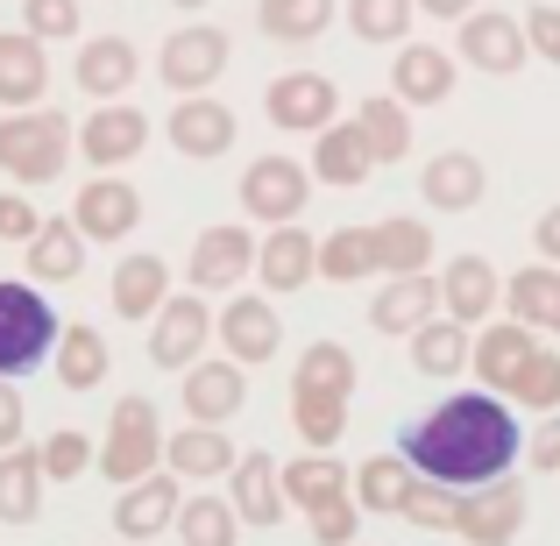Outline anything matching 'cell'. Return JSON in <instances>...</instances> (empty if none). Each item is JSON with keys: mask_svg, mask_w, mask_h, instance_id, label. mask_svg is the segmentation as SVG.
<instances>
[{"mask_svg": "<svg viewBox=\"0 0 560 546\" xmlns=\"http://www.w3.org/2000/svg\"><path fill=\"white\" fill-rule=\"evenodd\" d=\"M397 454L433 483L476 490V483H497L511 462H518V419H511L497 397L468 391V397H447L440 411H425L419 426H405Z\"/></svg>", "mask_w": 560, "mask_h": 546, "instance_id": "1", "label": "cell"}, {"mask_svg": "<svg viewBox=\"0 0 560 546\" xmlns=\"http://www.w3.org/2000/svg\"><path fill=\"white\" fill-rule=\"evenodd\" d=\"M348 397H355V356L341 341H313L291 376V426L305 448H334L348 433Z\"/></svg>", "mask_w": 560, "mask_h": 546, "instance_id": "2", "label": "cell"}, {"mask_svg": "<svg viewBox=\"0 0 560 546\" xmlns=\"http://www.w3.org/2000/svg\"><path fill=\"white\" fill-rule=\"evenodd\" d=\"M71 156V121L57 107H8L0 114V171L14 185H50Z\"/></svg>", "mask_w": 560, "mask_h": 546, "instance_id": "3", "label": "cell"}, {"mask_svg": "<svg viewBox=\"0 0 560 546\" xmlns=\"http://www.w3.org/2000/svg\"><path fill=\"white\" fill-rule=\"evenodd\" d=\"M57 348V313L43 291L0 277V376H22Z\"/></svg>", "mask_w": 560, "mask_h": 546, "instance_id": "4", "label": "cell"}, {"mask_svg": "<svg viewBox=\"0 0 560 546\" xmlns=\"http://www.w3.org/2000/svg\"><path fill=\"white\" fill-rule=\"evenodd\" d=\"M156 462H164V426H156V405L150 397H121L114 405V426H107V448H100V468H107V483H142L156 476Z\"/></svg>", "mask_w": 560, "mask_h": 546, "instance_id": "5", "label": "cell"}, {"mask_svg": "<svg viewBox=\"0 0 560 546\" xmlns=\"http://www.w3.org/2000/svg\"><path fill=\"white\" fill-rule=\"evenodd\" d=\"M518 525H525V490L511 476L462 490V519H454V533H462L468 546H511Z\"/></svg>", "mask_w": 560, "mask_h": 546, "instance_id": "6", "label": "cell"}, {"mask_svg": "<svg viewBox=\"0 0 560 546\" xmlns=\"http://www.w3.org/2000/svg\"><path fill=\"white\" fill-rule=\"evenodd\" d=\"M220 334V320L199 305V284L178 291V299H164V313H156V334H150V356L164 369H191L199 362V348Z\"/></svg>", "mask_w": 560, "mask_h": 546, "instance_id": "7", "label": "cell"}, {"mask_svg": "<svg viewBox=\"0 0 560 546\" xmlns=\"http://www.w3.org/2000/svg\"><path fill=\"white\" fill-rule=\"evenodd\" d=\"M242 206H248V220H270V228L299 220L305 213V171L291 156H256L242 171Z\"/></svg>", "mask_w": 560, "mask_h": 546, "instance_id": "8", "label": "cell"}, {"mask_svg": "<svg viewBox=\"0 0 560 546\" xmlns=\"http://www.w3.org/2000/svg\"><path fill=\"white\" fill-rule=\"evenodd\" d=\"M178 511H185L178 468H171V476H142V483H128V490L114 497V533H121L128 546H142V539L164 533V525H178Z\"/></svg>", "mask_w": 560, "mask_h": 546, "instance_id": "9", "label": "cell"}, {"mask_svg": "<svg viewBox=\"0 0 560 546\" xmlns=\"http://www.w3.org/2000/svg\"><path fill=\"white\" fill-rule=\"evenodd\" d=\"M142 142H150V121H142V107H121V100H100V107L85 114V128H79V156L100 164V171L142 156Z\"/></svg>", "mask_w": 560, "mask_h": 546, "instance_id": "10", "label": "cell"}, {"mask_svg": "<svg viewBox=\"0 0 560 546\" xmlns=\"http://www.w3.org/2000/svg\"><path fill=\"white\" fill-rule=\"evenodd\" d=\"M220 65H228V36L220 28H178V36L164 43V57H156V71H164L171 93H206V85L220 79Z\"/></svg>", "mask_w": 560, "mask_h": 546, "instance_id": "11", "label": "cell"}, {"mask_svg": "<svg viewBox=\"0 0 560 546\" xmlns=\"http://www.w3.org/2000/svg\"><path fill=\"white\" fill-rule=\"evenodd\" d=\"M376 164L383 156H376V142H370L362 121H327L319 128V150H313V178L319 185H362Z\"/></svg>", "mask_w": 560, "mask_h": 546, "instance_id": "12", "label": "cell"}, {"mask_svg": "<svg viewBox=\"0 0 560 546\" xmlns=\"http://www.w3.org/2000/svg\"><path fill=\"white\" fill-rule=\"evenodd\" d=\"M242 397H248V376H242V362H191L185 369V419H206V426H228L234 411H242Z\"/></svg>", "mask_w": 560, "mask_h": 546, "instance_id": "13", "label": "cell"}, {"mask_svg": "<svg viewBox=\"0 0 560 546\" xmlns=\"http://www.w3.org/2000/svg\"><path fill=\"white\" fill-rule=\"evenodd\" d=\"M262 256V242H248V228H206L191 242V284L199 291H228L242 284V270Z\"/></svg>", "mask_w": 560, "mask_h": 546, "instance_id": "14", "label": "cell"}, {"mask_svg": "<svg viewBox=\"0 0 560 546\" xmlns=\"http://www.w3.org/2000/svg\"><path fill=\"white\" fill-rule=\"evenodd\" d=\"M525 50H533L525 22H511V14H462V57L476 71H518Z\"/></svg>", "mask_w": 560, "mask_h": 546, "instance_id": "15", "label": "cell"}, {"mask_svg": "<svg viewBox=\"0 0 560 546\" xmlns=\"http://www.w3.org/2000/svg\"><path fill=\"white\" fill-rule=\"evenodd\" d=\"M334 107H341V93H334V79H319V71H284V79L270 85V121L277 128H327Z\"/></svg>", "mask_w": 560, "mask_h": 546, "instance_id": "16", "label": "cell"}, {"mask_svg": "<svg viewBox=\"0 0 560 546\" xmlns=\"http://www.w3.org/2000/svg\"><path fill=\"white\" fill-rule=\"evenodd\" d=\"M50 85V57H43L36 28H8L0 36V107H36Z\"/></svg>", "mask_w": 560, "mask_h": 546, "instance_id": "17", "label": "cell"}, {"mask_svg": "<svg viewBox=\"0 0 560 546\" xmlns=\"http://www.w3.org/2000/svg\"><path fill=\"white\" fill-rule=\"evenodd\" d=\"M171 150H185V156H220V150H234V114L220 107V100H206V93H185L178 107H171Z\"/></svg>", "mask_w": 560, "mask_h": 546, "instance_id": "18", "label": "cell"}, {"mask_svg": "<svg viewBox=\"0 0 560 546\" xmlns=\"http://www.w3.org/2000/svg\"><path fill=\"white\" fill-rule=\"evenodd\" d=\"M440 305H447V299H440L433 277H425V270H405V277H390V284L376 291L370 320H376V334H419Z\"/></svg>", "mask_w": 560, "mask_h": 546, "instance_id": "19", "label": "cell"}, {"mask_svg": "<svg viewBox=\"0 0 560 546\" xmlns=\"http://www.w3.org/2000/svg\"><path fill=\"white\" fill-rule=\"evenodd\" d=\"M71 79H79V93H93V100L136 93V43H128V36H85Z\"/></svg>", "mask_w": 560, "mask_h": 546, "instance_id": "20", "label": "cell"}, {"mask_svg": "<svg viewBox=\"0 0 560 546\" xmlns=\"http://www.w3.org/2000/svg\"><path fill=\"white\" fill-rule=\"evenodd\" d=\"M284 497L313 519V511H334V504H348L355 497V476H348L341 462H334L327 448H313V454H299V462L284 468Z\"/></svg>", "mask_w": 560, "mask_h": 546, "instance_id": "21", "label": "cell"}, {"mask_svg": "<svg viewBox=\"0 0 560 546\" xmlns=\"http://www.w3.org/2000/svg\"><path fill=\"white\" fill-rule=\"evenodd\" d=\"M71 220L85 228V242H121L142 220V199H136V185H121V178H93L79 191V206H71Z\"/></svg>", "mask_w": 560, "mask_h": 546, "instance_id": "22", "label": "cell"}, {"mask_svg": "<svg viewBox=\"0 0 560 546\" xmlns=\"http://www.w3.org/2000/svg\"><path fill=\"white\" fill-rule=\"evenodd\" d=\"M228 490H234V511H242L248 525H277L284 519V468L270 462V454H248V462L228 468Z\"/></svg>", "mask_w": 560, "mask_h": 546, "instance_id": "23", "label": "cell"}, {"mask_svg": "<svg viewBox=\"0 0 560 546\" xmlns=\"http://www.w3.org/2000/svg\"><path fill=\"white\" fill-rule=\"evenodd\" d=\"M319 270V242L299 228V220H284V228H270V242H262V256H256V277L270 291H299L305 277Z\"/></svg>", "mask_w": 560, "mask_h": 546, "instance_id": "24", "label": "cell"}, {"mask_svg": "<svg viewBox=\"0 0 560 546\" xmlns=\"http://www.w3.org/2000/svg\"><path fill=\"white\" fill-rule=\"evenodd\" d=\"M390 85H397V100H405V107H440V100L454 93L447 50H433V43H405V50H397Z\"/></svg>", "mask_w": 560, "mask_h": 546, "instance_id": "25", "label": "cell"}, {"mask_svg": "<svg viewBox=\"0 0 560 546\" xmlns=\"http://www.w3.org/2000/svg\"><path fill=\"white\" fill-rule=\"evenodd\" d=\"M164 299H171V263L164 256H128V263H114V313H121V320L164 313Z\"/></svg>", "mask_w": 560, "mask_h": 546, "instance_id": "26", "label": "cell"}, {"mask_svg": "<svg viewBox=\"0 0 560 546\" xmlns=\"http://www.w3.org/2000/svg\"><path fill=\"white\" fill-rule=\"evenodd\" d=\"M220 341H228L234 362H270L277 341H284V327H277V313L262 299H234L228 313H220Z\"/></svg>", "mask_w": 560, "mask_h": 546, "instance_id": "27", "label": "cell"}, {"mask_svg": "<svg viewBox=\"0 0 560 546\" xmlns=\"http://www.w3.org/2000/svg\"><path fill=\"white\" fill-rule=\"evenodd\" d=\"M164 462L178 468V476H191V483H206V476H228V468H234V440L220 433V426L191 419L185 433H171V440H164Z\"/></svg>", "mask_w": 560, "mask_h": 546, "instance_id": "28", "label": "cell"}, {"mask_svg": "<svg viewBox=\"0 0 560 546\" xmlns=\"http://www.w3.org/2000/svg\"><path fill=\"white\" fill-rule=\"evenodd\" d=\"M28 270H36L43 284H71V277L85 270V228L79 220H43V228L28 234Z\"/></svg>", "mask_w": 560, "mask_h": 546, "instance_id": "29", "label": "cell"}, {"mask_svg": "<svg viewBox=\"0 0 560 546\" xmlns=\"http://www.w3.org/2000/svg\"><path fill=\"white\" fill-rule=\"evenodd\" d=\"M425 206H440V213H468V206L482 199V164L468 150H440L433 164H425Z\"/></svg>", "mask_w": 560, "mask_h": 546, "instance_id": "30", "label": "cell"}, {"mask_svg": "<svg viewBox=\"0 0 560 546\" xmlns=\"http://www.w3.org/2000/svg\"><path fill=\"white\" fill-rule=\"evenodd\" d=\"M43 454L28 448H0V519L8 525H28L43 511Z\"/></svg>", "mask_w": 560, "mask_h": 546, "instance_id": "31", "label": "cell"}, {"mask_svg": "<svg viewBox=\"0 0 560 546\" xmlns=\"http://www.w3.org/2000/svg\"><path fill=\"white\" fill-rule=\"evenodd\" d=\"M525 356H533V327H525V320H497L468 362H476V376L490 383V391H511V376L525 369Z\"/></svg>", "mask_w": 560, "mask_h": 546, "instance_id": "32", "label": "cell"}, {"mask_svg": "<svg viewBox=\"0 0 560 546\" xmlns=\"http://www.w3.org/2000/svg\"><path fill=\"white\" fill-rule=\"evenodd\" d=\"M411 490H419V468L405 454H376V462L355 468V504L362 511H405Z\"/></svg>", "mask_w": 560, "mask_h": 546, "instance_id": "33", "label": "cell"}, {"mask_svg": "<svg viewBox=\"0 0 560 546\" xmlns=\"http://www.w3.org/2000/svg\"><path fill=\"white\" fill-rule=\"evenodd\" d=\"M440 299H447V313L462 320H482L497 305V270L482 256H462V263H447V277H440Z\"/></svg>", "mask_w": 560, "mask_h": 546, "instance_id": "34", "label": "cell"}, {"mask_svg": "<svg viewBox=\"0 0 560 546\" xmlns=\"http://www.w3.org/2000/svg\"><path fill=\"white\" fill-rule=\"evenodd\" d=\"M256 22L270 43H313V36H327L334 0H256Z\"/></svg>", "mask_w": 560, "mask_h": 546, "instance_id": "35", "label": "cell"}, {"mask_svg": "<svg viewBox=\"0 0 560 546\" xmlns=\"http://www.w3.org/2000/svg\"><path fill=\"white\" fill-rule=\"evenodd\" d=\"M370 234H376V270H390V277L433 263V228L425 220H376Z\"/></svg>", "mask_w": 560, "mask_h": 546, "instance_id": "36", "label": "cell"}, {"mask_svg": "<svg viewBox=\"0 0 560 546\" xmlns=\"http://www.w3.org/2000/svg\"><path fill=\"white\" fill-rule=\"evenodd\" d=\"M511 320L560 334V270L533 263V270H518V277H511Z\"/></svg>", "mask_w": 560, "mask_h": 546, "instance_id": "37", "label": "cell"}, {"mask_svg": "<svg viewBox=\"0 0 560 546\" xmlns=\"http://www.w3.org/2000/svg\"><path fill=\"white\" fill-rule=\"evenodd\" d=\"M476 348H468V334H462V320H425L419 334H411V362H419V376H454Z\"/></svg>", "mask_w": 560, "mask_h": 546, "instance_id": "38", "label": "cell"}, {"mask_svg": "<svg viewBox=\"0 0 560 546\" xmlns=\"http://www.w3.org/2000/svg\"><path fill=\"white\" fill-rule=\"evenodd\" d=\"M100 376H107V341H100V327H71L65 341H57V383H65V391H93Z\"/></svg>", "mask_w": 560, "mask_h": 546, "instance_id": "39", "label": "cell"}, {"mask_svg": "<svg viewBox=\"0 0 560 546\" xmlns=\"http://www.w3.org/2000/svg\"><path fill=\"white\" fill-rule=\"evenodd\" d=\"M234 525H242L234 497H191L178 511V546H234Z\"/></svg>", "mask_w": 560, "mask_h": 546, "instance_id": "40", "label": "cell"}, {"mask_svg": "<svg viewBox=\"0 0 560 546\" xmlns=\"http://www.w3.org/2000/svg\"><path fill=\"white\" fill-rule=\"evenodd\" d=\"M376 270V234L370 228H341L319 242V277H334V284H355V277Z\"/></svg>", "mask_w": 560, "mask_h": 546, "instance_id": "41", "label": "cell"}, {"mask_svg": "<svg viewBox=\"0 0 560 546\" xmlns=\"http://www.w3.org/2000/svg\"><path fill=\"white\" fill-rule=\"evenodd\" d=\"M355 121L370 128V142H376V156H383V164H397V156L411 150V114H405V100L376 93V100H362V114H355Z\"/></svg>", "mask_w": 560, "mask_h": 546, "instance_id": "42", "label": "cell"}, {"mask_svg": "<svg viewBox=\"0 0 560 546\" xmlns=\"http://www.w3.org/2000/svg\"><path fill=\"white\" fill-rule=\"evenodd\" d=\"M411 8H419V0H348V28H355L362 43H397L411 28Z\"/></svg>", "mask_w": 560, "mask_h": 546, "instance_id": "43", "label": "cell"}, {"mask_svg": "<svg viewBox=\"0 0 560 546\" xmlns=\"http://www.w3.org/2000/svg\"><path fill=\"white\" fill-rule=\"evenodd\" d=\"M504 397H518V405H533V411H553V405H560V356L533 348V356H525V369L511 376Z\"/></svg>", "mask_w": 560, "mask_h": 546, "instance_id": "44", "label": "cell"}, {"mask_svg": "<svg viewBox=\"0 0 560 546\" xmlns=\"http://www.w3.org/2000/svg\"><path fill=\"white\" fill-rule=\"evenodd\" d=\"M405 519H411V525H425V533H454V519H462V490H454V483H433V476H425L419 490H411Z\"/></svg>", "mask_w": 560, "mask_h": 546, "instance_id": "45", "label": "cell"}, {"mask_svg": "<svg viewBox=\"0 0 560 546\" xmlns=\"http://www.w3.org/2000/svg\"><path fill=\"white\" fill-rule=\"evenodd\" d=\"M85 462H93V440H85V433H50V440H43V476H50V483L85 476Z\"/></svg>", "mask_w": 560, "mask_h": 546, "instance_id": "46", "label": "cell"}, {"mask_svg": "<svg viewBox=\"0 0 560 546\" xmlns=\"http://www.w3.org/2000/svg\"><path fill=\"white\" fill-rule=\"evenodd\" d=\"M22 28H36L43 43L79 36V0H22Z\"/></svg>", "mask_w": 560, "mask_h": 546, "instance_id": "47", "label": "cell"}, {"mask_svg": "<svg viewBox=\"0 0 560 546\" xmlns=\"http://www.w3.org/2000/svg\"><path fill=\"white\" fill-rule=\"evenodd\" d=\"M43 228V213L22 199V191H0V242H28Z\"/></svg>", "mask_w": 560, "mask_h": 546, "instance_id": "48", "label": "cell"}, {"mask_svg": "<svg viewBox=\"0 0 560 546\" xmlns=\"http://www.w3.org/2000/svg\"><path fill=\"white\" fill-rule=\"evenodd\" d=\"M313 539L319 546H348V539H355V497L334 504V511H313Z\"/></svg>", "mask_w": 560, "mask_h": 546, "instance_id": "49", "label": "cell"}, {"mask_svg": "<svg viewBox=\"0 0 560 546\" xmlns=\"http://www.w3.org/2000/svg\"><path fill=\"white\" fill-rule=\"evenodd\" d=\"M525 36H533L539 57H553V65H560V8H533V14H525Z\"/></svg>", "mask_w": 560, "mask_h": 546, "instance_id": "50", "label": "cell"}, {"mask_svg": "<svg viewBox=\"0 0 560 546\" xmlns=\"http://www.w3.org/2000/svg\"><path fill=\"white\" fill-rule=\"evenodd\" d=\"M14 440H22V391L0 376V448H14Z\"/></svg>", "mask_w": 560, "mask_h": 546, "instance_id": "51", "label": "cell"}, {"mask_svg": "<svg viewBox=\"0 0 560 546\" xmlns=\"http://www.w3.org/2000/svg\"><path fill=\"white\" fill-rule=\"evenodd\" d=\"M525 454H533V468H560V419H547V426H539V433H533V448H525Z\"/></svg>", "mask_w": 560, "mask_h": 546, "instance_id": "52", "label": "cell"}, {"mask_svg": "<svg viewBox=\"0 0 560 546\" xmlns=\"http://www.w3.org/2000/svg\"><path fill=\"white\" fill-rule=\"evenodd\" d=\"M539 256L560 263V206H547V213H539Z\"/></svg>", "mask_w": 560, "mask_h": 546, "instance_id": "53", "label": "cell"}, {"mask_svg": "<svg viewBox=\"0 0 560 546\" xmlns=\"http://www.w3.org/2000/svg\"><path fill=\"white\" fill-rule=\"evenodd\" d=\"M425 14H476V0H419Z\"/></svg>", "mask_w": 560, "mask_h": 546, "instance_id": "54", "label": "cell"}, {"mask_svg": "<svg viewBox=\"0 0 560 546\" xmlns=\"http://www.w3.org/2000/svg\"><path fill=\"white\" fill-rule=\"evenodd\" d=\"M178 8H206V0H178Z\"/></svg>", "mask_w": 560, "mask_h": 546, "instance_id": "55", "label": "cell"}, {"mask_svg": "<svg viewBox=\"0 0 560 546\" xmlns=\"http://www.w3.org/2000/svg\"><path fill=\"white\" fill-rule=\"evenodd\" d=\"M142 546H150V539H142Z\"/></svg>", "mask_w": 560, "mask_h": 546, "instance_id": "56", "label": "cell"}]
</instances>
